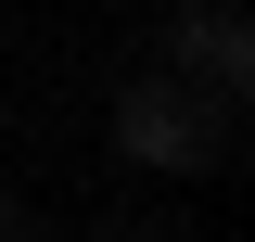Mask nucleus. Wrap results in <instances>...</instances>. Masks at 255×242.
Segmentation results:
<instances>
[{
    "label": "nucleus",
    "instance_id": "f257e3e1",
    "mask_svg": "<svg viewBox=\"0 0 255 242\" xmlns=\"http://www.w3.org/2000/svg\"><path fill=\"white\" fill-rule=\"evenodd\" d=\"M115 153L191 179V166H217V153H230V115H217L204 90H179V77H128V90H115Z\"/></svg>",
    "mask_w": 255,
    "mask_h": 242
},
{
    "label": "nucleus",
    "instance_id": "f03ea898",
    "mask_svg": "<svg viewBox=\"0 0 255 242\" xmlns=\"http://www.w3.org/2000/svg\"><path fill=\"white\" fill-rule=\"evenodd\" d=\"M153 77H179V90H204L230 115V102L255 90V38H243V13H179V26H166V64Z\"/></svg>",
    "mask_w": 255,
    "mask_h": 242
},
{
    "label": "nucleus",
    "instance_id": "7ed1b4c3",
    "mask_svg": "<svg viewBox=\"0 0 255 242\" xmlns=\"http://www.w3.org/2000/svg\"><path fill=\"white\" fill-rule=\"evenodd\" d=\"M0 242H51V230H38V217H26V204H0Z\"/></svg>",
    "mask_w": 255,
    "mask_h": 242
}]
</instances>
